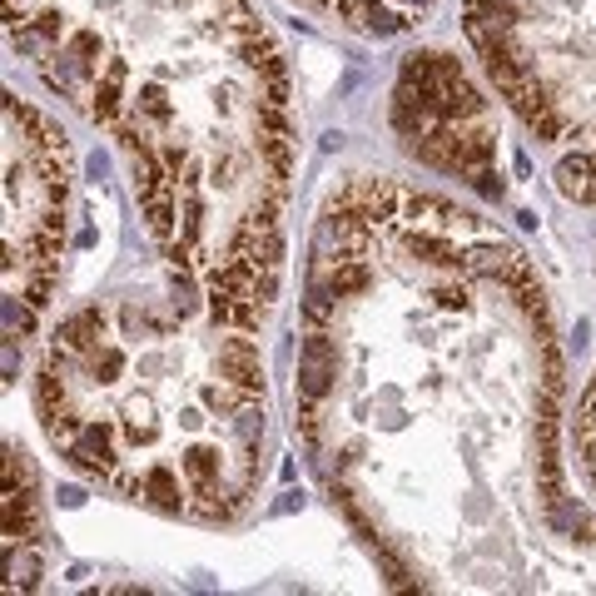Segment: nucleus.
<instances>
[{
    "instance_id": "f257e3e1",
    "label": "nucleus",
    "mask_w": 596,
    "mask_h": 596,
    "mask_svg": "<svg viewBox=\"0 0 596 596\" xmlns=\"http://www.w3.org/2000/svg\"><path fill=\"white\" fill-rule=\"evenodd\" d=\"M10 40L125 154L179 284L229 328L279 294L289 95L244 0H10Z\"/></svg>"
},
{
    "instance_id": "7ed1b4c3",
    "label": "nucleus",
    "mask_w": 596,
    "mask_h": 596,
    "mask_svg": "<svg viewBox=\"0 0 596 596\" xmlns=\"http://www.w3.org/2000/svg\"><path fill=\"white\" fill-rule=\"evenodd\" d=\"M65 249V135L5 100V333L25 338L55 294Z\"/></svg>"
},
{
    "instance_id": "f03ea898",
    "label": "nucleus",
    "mask_w": 596,
    "mask_h": 596,
    "mask_svg": "<svg viewBox=\"0 0 596 596\" xmlns=\"http://www.w3.org/2000/svg\"><path fill=\"white\" fill-rule=\"evenodd\" d=\"M45 433L105 487L194 522H229L259 487L264 363L249 338L120 294L80 308L40 363Z\"/></svg>"
},
{
    "instance_id": "20e7f679",
    "label": "nucleus",
    "mask_w": 596,
    "mask_h": 596,
    "mask_svg": "<svg viewBox=\"0 0 596 596\" xmlns=\"http://www.w3.org/2000/svg\"><path fill=\"white\" fill-rule=\"evenodd\" d=\"M398 125L408 149L433 169L462 174L477 189H492L497 174V135L482 110V95L447 55H413L398 85Z\"/></svg>"
},
{
    "instance_id": "39448f33",
    "label": "nucleus",
    "mask_w": 596,
    "mask_h": 596,
    "mask_svg": "<svg viewBox=\"0 0 596 596\" xmlns=\"http://www.w3.org/2000/svg\"><path fill=\"white\" fill-rule=\"evenodd\" d=\"M30 547L35 552V497H30V467L25 452H10L5 462V547Z\"/></svg>"
}]
</instances>
